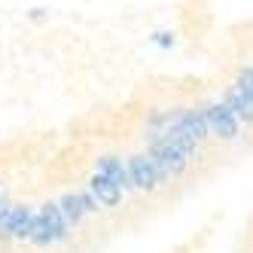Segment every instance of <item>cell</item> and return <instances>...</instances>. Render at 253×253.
Returning <instances> with one entry per match:
<instances>
[{"instance_id":"obj_1","label":"cell","mask_w":253,"mask_h":253,"mask_svg":"<svg viewBox=\"0 0 253 253\" xmlns=\"http://www.w3.org/2000/svg\"><path fill=\"white\" fill-rule=\"evenodd\" d=\"M147 156H150V162L156 165V174H159L162 183L171 180V177H180V174L186 171V165H189V156L180 150V147H174V143H168L165 137H153Z\"/></svg>"},{"instance_id":"obj_2","label":"cell","mask_w":253,"mask_h":253,"mask_svg":"<svg viewBox=\"0 0 253 253\" xmlns=\"http://www.w3.org/2000/svg\"><path fill=\"white\" fill-rule=\"evenodd\" d=\"M202 116H205V125H208V134L220 137V140H232L235 134H238V119L229 113L226 104H211V107H205Z\"/></svg>"},{"instance_id":"obj_3","label":"cell","mask_w":253,"mask_h":253,"mask_svg":"<svg viewBox=\"0 0 253 253\" xmlns=\"http://www.w3.org/2000/svg\"><path fill=\"white\" fill-rule=\"evenodd\" d=\"M128 177H131L134 189H156L162 183L159 174H156V165L150 162L147 153H137V156L128 159Z\"/></svg>"},{"instance_id":"obj_4","label":"cell","mask_w":253,"mask_h":253,"mask_svg":"<svg viewBox=\"0 0 253 253\" xmlns=\"http://www.w3.org/2000/svg\"><path fill=\"white\" fill-rule=\"evenodd\" d=\"M98 174L107 177L110 183H116L119 189H134L131 177H128V168H122V162L116 156H101L98 159Z\"/></svg>"},{"instance_id":"obj_5","label":"cell","mask_w":253,"mask_h":253,"mask_svg":"<svg viewBox=\"0 0 253 253\" xmlns=\"http://www.w3.org/2000/svg\"><path fill=\"white\" fill-rule=\"evenodd\" d=\"M88 186H92V195L98 198V202H101L104 208H116V205H119L122 189H119L116 183H110L107 177H101V174H92V180H88Z\"/></svg>"},{"instance_id":"obj_6","label":"cell","mask_w":253,"mask_h":253,"mask_svg":"<svg viewBox=\"0 0 253 253\" xmlns=\"http://www.w3.org/2000/svg\"><path fill=\"white\" fill-rule=\"evenodd\" d=\"M58 211H61V216H64L67 226H80L83 216H85V208H83L80 192H64V195L58 198Z\"/></svg>"},{"instance_id":"obj_7","label":"cell","mask_w":253,"mask_h":253,"mask_svg":"<svg viewBox=\"0 0 253 253\" xmlns=\"http://www.w3.org/2000/svg\"><path fill=\"white\" fill-rule=\"evenodd\" d=\"M34 213L28 205H15V223H12V238L19 241H28L31 238V226H34Z\"/></svg>"},{"instance_id":"obj_8","label":"cell","mask_w":253,"mask_h":253,"mask_svg":"<svg viewBox=\"0 0 253 253\" xmlns=\"http://www.w3.org/2000/svg\"><path fill=\"white\" fill-rule=\"evenodd\" d=\"M40 213H43V220L52 226V232H55V241H64L67 238V223H64V216L58 211V202H46Z\"/></svg>"},{"instance_id":"obj_9","label":"cell","mask_w":253,"mask_h":253,"mask_svg":"<svg viewBox=\"0 0 253 253\" xmlns=\"http://www.w3.org/2000/svg\"><path fill=\"white\" fill-rule=\"evenodd\" d=\"M15 223V205H0V238H12Z\"/></svg>"},{"instance_id":"obj_10","label":"cell","mask_w":253,"mask_h":253,"mask_svg":"<svg viewBox=\"0 0 253 253\" xmlns=\"http://www.w3.org/2000/svg\"><path fill=\"white\" fill-rule=\"evenodd\" d=\"M235 88H238V92L253 104V70H250V67H244L241 74H238V80H235Z\"/></svg>"},{"instance_id":"obj_11","label":"cell","mask_w":253,"mask_h":253,"mask_svg":"<svg viewBox=\"0 0 253 253\" xmlns=\"http://www.w3.org/2000/svg\"><path fill=\"white\" fill-rule=\"evenodd\" d=\"M80 198H83V208H85V213H95V211H98V202H95V198L88 195V192H80Z\"/></svg>"},{"instance_id":"obj_12","label":"cell","mask_w":253,"mask_h":253,"mask_svg":"<svg viewBox=\"0 0 253 253\" xmlns=\"http://www.w3.org/2000/svg\"><path fill=\"white\" fill-rule=\"evenodd\" d=\"M0 205H3V202H0Z\"/></svg>"}]
</instances>
